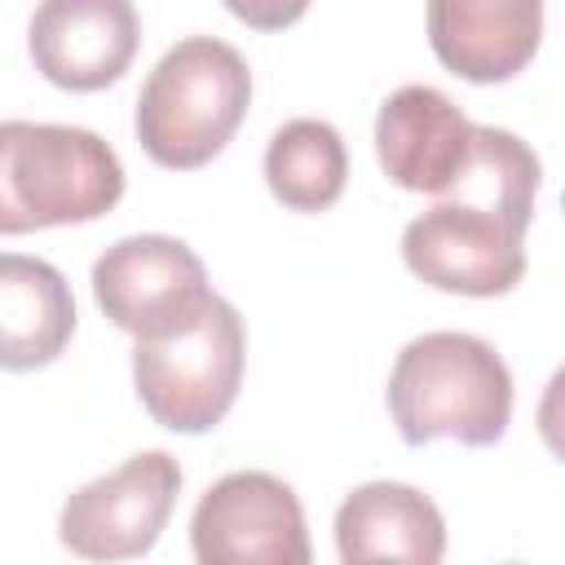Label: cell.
<instances>
[{
  "label": "cell",
  "mask_w": 565,
  "mask_h": 565,
  "mask_svg": "<svg viewBox=\"0 0 565 565\" xmlns=\"http://www.w3.org/2000/svg\"><path fill=\"white\" fill-rule=\"evenodd\" d=\"M388 415L406 446L450 437L494 446L512 419V375L490 340L468 331L415 335L388 371Z\"/></svg>",
  "instance_id": "6da1fadb"
},
{
  "label": "cell",
  "mask_w": 565,
  "mask_h": 565,
  "mask_svg": "<svg viewBox=\"0 0 565 565\" xmlns=\"http://www.w3.org/2000/svg\"><path fill=\"white\" fill-rule=\"evenodd\" d=\"M247 102V57L221 35H185L154 62L137 93V141L159 168H203L238 132Z\"/></svg>",
  "instance_id": "7a4b0ae2"
},
{
  "label": "cell",
  "mask_w": 565,
  "mask_h": 565,
  "mask_svg": "<svg viewBox=\"0 0 565 565\" xmlns=\"http://www.w3.org/2000/svg\"><path fill=\"white\" fill-rule=\"evenodd\" d=\"M119 194L124 163L93 128L0 119V234L97 221Z\"/></svg>",
  "instance_id": "3957f363"
},
{
  "label": "cell",
  "mask_w": 565,
  "mask_h": 565,
  "mask_svg": "<svg viewBox=\"0 0 565 565\" xmlns=\"http://www.w3.org/2000/svg\"><path fill=\"white\" fill-rule=\"evenodd\" d=\"M243 318L225 296L181 331L132 344V384L154 424L172 433H207L225 419L243 384Z\"/></svg>",
  "instance_id": "277c9868"
},
{
  "label": "cell",
  "mask_w": 565,
  "mask_h": 565,
  "mask_svg": "<svg viewBox=\"0 0 565 565\" xmlns=\"http://www.w3.org/2000/svg\"><path fill=\"white\" fill-rule=\"evenodd\" d=\"M93 296L119 331L159 340L190 327L216 291L207 287L203 260L181 238L128 234L93 260Z\"/></svg>",
  "instance_id": "5b68a950"
},
{
  "label": "cell",
  "mask_w": 565,
  "mask_h": 565,
  "mask_svg": "<svg viewBox=\"0 0 565 565\" xmlns=\"http://www.w3.org/2000/svg\"><path fill=\"white\" fill-rule=\"evenodd\" d=\"M181 463L168 450H137L115 472L79 486L57 516V539L93 565L150 552L172 516Z\"/></svg>",
  "instance_id": "8992f818"
},
{
  "label": "cell",
  "mask_w": 565,
  "mask_h": 565,
  "mask_svg": "<svg viewBox=\"0 0 565 565\" xmlns=\"http://www.w3.org/2000/svg\"><path fill=\"white\" fill-rule=\"evenodd\" d=\"M194 565H313L305 508L274 472H225L190 516Z\"/></svg>",
  "instance_id": "52a82bcc"
},
{
  "label": "cell",
  "mask_w": 565,
  "mask_h": 565,
  "mask_svg": "<svg viewBox=\"0 0 565 565\" xmlns=\"http://www.w3.org/2000/svg\"><path fill=\"white\" fill-rule=\"evenodd\" d=\"M402 256L437 291L503 296L525 274V234L481 207L433 203L402 230Z\"/></svg>",
  "instance_id": "ba28073f"
},
{
  "label": "cell",
  "mask_w": 565,
  "mask_h": 565,
  "mask_svg": "<svg viewBox=\"0 0 565 565\" xmlns=\"http://www.w3.org/2000/svg\"><path fill=\"white\" fill-rule=\"evenodd\" d=\"M137 40L141 22L128 0H44L26 26L35 71L71 93L115 84L132 62Z\"/></svg>",
  "instance_id": "9c48e42d"
},
{
  "label": "cell",
  "mask_w": 565,
  "mask_h": 565,
  "mask_svg": "<svg viewBox=\"0 0 565 565\" xmlns=\"http://www.w3.org/2000/svg\"><path fill=\"white\" fill-rule=\"evenodd\" d=\"M375 154L388 181L441 199L472 159V119L441 88L402 84L375 115Z\"/></svg>",
  "instance_id": "30bf717a"
},
{
  "label": "cell",
  "mask_w": 565,
  "mask_h": 565,
  "mask_svg": "<svg viewBox=\"0 0 565 565\" xmlns=\"http://www.w3.org/2000/svg\"><path fill=\"white\" fill-rule=\"evenodd\" d=\"M543 4L539 0H433L428 44L433 53L472 84L512 79L539 49Z\"/></svg>",
  "instance_id": "8fae6325"
},
{
  "label": "cell",
  "mask_w": 565,
  "mask_h": 565,
  "mask_svg": "<svg viewBox=\"0 0 565 565\" xmlns=\"http://www.w3.org/2000/svg\"><path fill=\"white\" fill-rule=\"evenodd\" d=\"M335 547L344 565H441L446 521L424 490L406 481H366L335 508Z\"/></svg>",
  "instance_id": "7c38bea8"
},
{
  "label": "cell",
  "mask_w": 565,
  "mask_h": 565,
  "mask_svg": "<svg viewBox=\"0 0 565 565\" xmlns=\"http://www.w3.org/2000/svg\"><path fill=\"white\" fill-rule=\"evenodd\" d=\"M75 335V296L57 265L0 252V366H49Z\"/></svg>",
  "instance_id": "4fadbf2b"
},
{
  "label": "cell",
  "mask_w": 565,
  "mask_h": 565,
  "mask_svg": "<svg viewBox=\"0 0 565 565\" xmlns=\"http://www.w3.org/2000/svg\"><path fill=\"white\" fill-rule=\"evenodd\" d=\"M539 154L508 128L472 124V159L463 177L441 194V203H468L481 207L512 230H530L534 194H539Z\"/></svg>",
  "instance_id": "5bb4252c"
},
{
  "label": "cell",
  "mask_w": 565,
  "mask_h": 565,
  "mask_svg": "<svg viewBox=\"0 0 565 565\" xmlns=\"http://www.w3.org/2000/svg\"><path fill=\"white\" fill-rule=\"evenodd\" d=\"M349 154L327 119H287L265 146V181L291 212H322L344 194Z\"/></svg>",
  "instance_id": "9a60e30c"
},
{
  "label": "cell",
  "mask_w": 565,
  "mask_h": 565,
  "mask_svg": "<svg viewBox=\"0 0 565 565\" xmlns=\"http://www.w3.org/2000/svg\"><path fill=\"white\" fill-rule=\"evenodd\" d=\"M353 565H371V561H353Z\"/></svg>",
  "instance_id": "2e32d148"
}]
</instances>
